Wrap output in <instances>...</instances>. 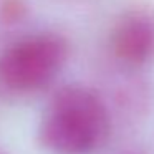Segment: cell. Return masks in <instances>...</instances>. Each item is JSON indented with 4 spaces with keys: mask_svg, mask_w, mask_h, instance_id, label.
Instances as JSON below:
<instances>
[{
    "mask_svg": "<svg viewBox=\"0 0 154 154\" xmlns=\"http://www.w3.org/2000/svg\"><path fill=\"white\" fill-rule=\"evenodd\" d=\"M111 134V113L93 88L68 85L53 94L38 128L42 146L55 154H91Z\"/></svg>",
    "mask_w": 154,
    "mask_h": 154,
    "instance_id": "6da1fadb",
    "label": "cell"
},
{
    "mask_svg": "<svg viewBox=\"0 0 154 154\" xmlns=\"http://www.w3.org/2000/svg\"><path fill=\"white\" fill-rule=\"evenodd\" d=\"M68 57L57 33H37L12 43L0 55V81L14 91H33L50 83Z\"/></svg>",
    "mask_w": 154,
    "mask_h": 154,
    "instance_id": "7a4b0ae2",
    "label": "cell"
},
{
    "mask_svg": "<svg viewBox=\"0 0 154 154\" xmlns=\"http://www.w3.org/2000/svg\"><path fill=\"white\" fill-rule=\"evenodd\" d=\"M111 57L129 70L154 61V10L134 7L123 12L109 32Z\"/></svg>",
    "mask_w": 154,
    "mask_h": 154,
    "instance_id": "3957f363",
    "label": "cell"
}]
</instances>
